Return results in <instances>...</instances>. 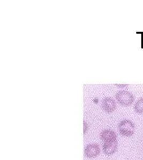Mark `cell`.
<instances>
[{"label":"cell","instance_id":"6","mask_svg":"<svg viewBox=\"0 0 143 160\" xmlns=\"http://www.w3.org/2000/svg\"><path fill=\"white\" fill-rule=\"evenodd\" d=\"M100 138L104 142L117 141V135L111 130H104L100 133Z\"/></svg>","mask_w":143,"mask_h":160},{"label":"cell","instance_id":"5","mask_svg":"<svg viewBox=\"0 0 143 160\" xmlns=\"http://www.w3.org/2000/svg\"><path fill=\"white\" fill-rule=\"evenodd\" d=\"M118 149L117 141L114 142H104L103 145V153L107 155H111L115 153Z\"/></svg>","mask_w":143,"mask_h":160},{"label":"cell","instance_id":"2","mask_svg":"<svg viewBox=\"0 0 143 160\" xmlns=\"http://www.w3.org/2000/svg\"><path fill=\"white\" fill-rule=\"evenodd\" d=\"M119 130L122 136L130 137L135 132V125L130 120H123L119 124Z\"/></svg>","mask_w":143,"mask_h":160},{"label":"cell","instance_id":"1","mask_svg":"<svg viewBox=\"0 0 143 160\" xmlns=\"http://www.w3.org/2000/svg\"><path fill=\"white\" fill-rule=\"evenodd\" d=\"M115 98L118 102L123 106L131 105L135 100V97L132 93L125 90L118 91L116 93Z\"/></svg>","mask_w":143,"mask_h":160},{"label":"cell","instance_id":"3","mask_svg":"<svg viewBox=\"0 0 143 160\" xmlns=\"http://www.w3.org/2000/svg\"><path fill=\"white\" fill-rule=\"evenodd\" d=\"M100 152L99 146L97 144H90L85 148V154L89 158L97 157Z\"/></svg>","mask_w":143,"mask_h":160},{"label":"cell","instance_id":"8","mask_svg":"<svg viewBox=\"0 0 143 160\" xmlns=\"http://www.w3.org/2000/svg\"><path fill=\"white\" fill-rule=\"evenodd\" d=\"M137 33H140L141 34V48L143 49V33L141 32H137Z\"/></svg>","mask_w":143,"mask_h":160},{"label":"cell","instance_id":"7","mask_svg":"<svg viewBox=\"0 0 143 160\" xmlns=\"http://www.w3.org/2000/svg\"><path fill=\"white\" fill-rule=\"evenodd\" d=\"M134 110L138 114L143 113V98L140 99L134 106Z\"/></svg>","mask_w":143,"mask_h":160},{"label":"cell","instance_id":"4","mask_svg":"<svg viewBox=\"0 0 143 160\" xmlns=\"http://www.w3.org/2000/svg\"><path fill=\"white\" fill-rule=\"evenodd\" d=\"M102 108L106 113H111L116 108V104L113 99L107 97L103 100Z\"/></svg>","mask_w":143,"mask_h":160},{"label":"cell","instance_id":"9","mask_svg":"<svg viewBox=\"0 0 143 160\" xmlns=\"http://www.w3.org/2000/svg\"><path fill=\"white\" fill-rule=\"evenodd\" d=\"M116 86L119 87H124L126 86H128L127 84H116Z\"/></svg>","mask_w":143,"mask_h":160}]
</instances>
